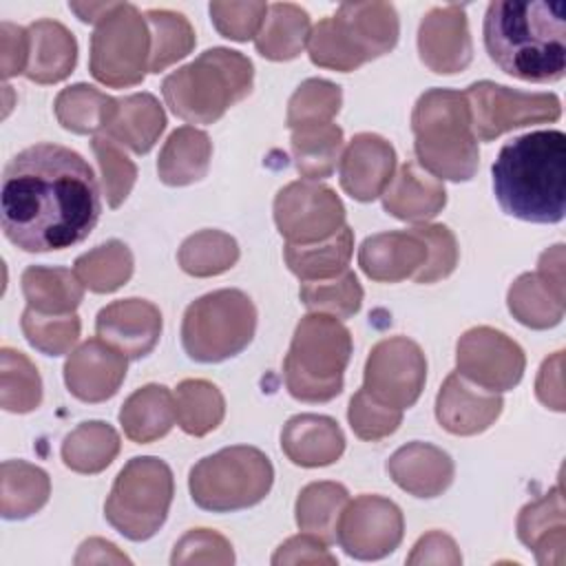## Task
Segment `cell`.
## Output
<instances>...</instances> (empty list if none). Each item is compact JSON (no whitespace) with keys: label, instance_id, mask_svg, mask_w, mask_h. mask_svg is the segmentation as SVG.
Segmentation results:
<instances>
[{"label":"cell","instance_id":"6da1fadb","mask_svg":"<svg viewBox=\"0 0 566 566\" xmlns=\"http://www.w3.org/2000/svg\"><path fill=\"white\" fill-rule=\"evenodd\" d=\"M102 212L88 161L60 144H35L4 166L0 221L4 237L24 252L82 243Z\"/></svg>","mask_w":566,"mask_h":566},{"label":"cell","instance_id":"7a4b0ae2","mask_svg":"<svg viewBox=\"0 0 566 566\" xmlns=\"http://www.w3.org/2000/svg\"><path fill=\"white\" fill-rule=\"evenodd\" d=\"M489 57L511 77L546 84L566 71V4L493 0L484 13Z\"/></svg>","mask_w":566,"mask_h":566},{"label":"cell","instance_id":"3957f363","mask_svg":"<svg viewBox=\"0 0 566 566\" xmlns=\"http://www.w3.org/2000/svg\"><path fill=\"white\" fill-rule=\"evenodd\" d=\"M500 208L522 221L557 223L566 212V135L533 130L506 142L491 166Z\"/></svg>","mask_w":566,"mask_h":566},{"label":"cell","instance_id":"277c9868","mask_svg":"<svg viewBox=\"0 0 566 566\" xmlns=\"http://www.w3.org/2000/svg\"><path fill=\"white\" fill-rule=\"evenodd\" d=\"M418 164L438 179L469 181L480 164L478 139L464 93L451 88L424 91L411 113Z\"/></svg>","mask_w":566,"mask_h":566},{"label":"cell","instance_id":"5b68a950","mask_svg":"<svg viewBox=\"0 0 566 566\" xmlns=\"http://www.w3.org/2000/svg\"><path fill=\"white\" fill-rule=\"evenodd\" d=\"M252 62L232 49H206L195 62L172 71L161 82L168 108L188 124H212L250 95Z\"/></svg>","mask_w":566,"mask_h":566},{"label":"cell","instance_id":"8992f818","mask_svg":"<svg viewBox=\"0 0 566 566\" xmlns=\"http://www.w3.org/2000/svg\"><path fill=\"white\" fill-rule=\"evenodd\" d=\"M400 33L396 7L389 2H345L310 33L307 53L316 66L349 73L389 53Z\"/></svg>","mask_w":566,"mask_h":566},{"label":"cell","instance_id":"52a82bcc","mask_svg":"<svg viewBox=\"0 0 566 566\" xmlns=\"http://www.w3.org/2000/svg\"><path fill=\"white\" fill-rule=\"evenodd\" d=\"M352 356L349 329L329 314L312 312L294 329L283 360L287 391L301 402H327L343 391Z\"/></svg>","mask_w":566,"mask_h":566},{"label":"cell","instance_id":"ba28073f","mask_svg":"<svg viewBox=\"0 0 566 566\" xmlns=\"http://www.w3.org/2000/svg\"><path fill=\"white\" fill-rule=\"evenodd\" d=\"M274 469L256 447H226L201 458L188 478L192 502L212 513H230L259 504L272 489Z\"/></svg>","mask_w":566,"mask_h":566},{"label":"cell","instance_id":"9c48e42d","mask_svg":"<svg viewBox=\"0 0 566 566\" xmlns=\"http://www.w3.org/2000/svg\"><path fill=\"white\" fill-rule=\"evenodd\" d=\"M256 329L252 298L234 287L208 292L192 301L181 321V345L197 363H221L241 354Z\"/></svg>","mask_w":566,"mask_h":566},{"label":"cell","instance_id":"30bf717a","mask_svg":"<svg viewBox=\"0 0 566 566\" xmlns=\"http://www.w3.org/2000/svg\"><path fill=\"white\" fill-rule=\"evenodd\" d=\"M175 493L170 467L153 455L124 464L104 504L108 524L133 542L153 537L168 517Z\"/></svg>","mask_w":566,"mask_h":566},{"label":"cell","instance_id":"8fae6325","mask_svg":"<svg viewBox=\"0 0 566 566\" xmlns=\"http://www.w3.org/2000/svg\"><path fill=\"white\" fill-rule=\"evenodd\" d=\"M148 64L150 29L146 18L135 4L115 2L91 35V75L111 88H128L144 82Z\"/></svg>","mask_w":566,"mask_h":566},{"label":"cell","instance_id":"7c38bea8","mask_svg":"<svg viewBox=\"0 0 566 566\" xmlns=\"http://www.w3.org/2000/svg\"><path fill=\"white\" fill-rule=\"evenodd\" d=\"M464 97L469 102L471 128L475 139L493 142L506 130L555 122L562 115V104L555 93H524L489 80L473 82Z\"/></svg>","mask_w":566,"mask_h":566},{"label":"cell","instance_id":"4fadbf2b","mask_svg":"<svg viewBox=\"0 0 566 566\" xmlns=\"http://www.w3.org/2000/svg\"><path fill=\"white\" fill-rule=\"evenodd\" d=\"M274 223L287 243L310 245L334 237L345 226V206L329 186L301 179L276 192Z\"/></svg>","mask_w":566,"mask_h":566},{"label":"cell","instance_id":"5bb4252c","mask_svg":"<svg viewBox=\"0 0 566 566\" xmlns=\"http://www.w3.org/2000/svg\"><path fill=\"white\" fill-rule=\"evenodd\" d=\"M427 380V358L418 343L407 336L378 340L365 363L363 389L382 405L409 409L422 394Z\"/></svg>","mask_w":566,"mask_h":566},{"label":"cell","instance_id":"9a60e30c","mask_svg":"<svg viewBox=\"0 0 566 566\" xmlns=\"http://www.w3.org/2000/svg\"><path fill=\"white\" fill-rule=\"evenodd\" d=\"M458 374L486 391L513 389L526 367L522 347L504 332L480 325L467 329L455 347Z\"/></svg>","mask_w":566,"mask_h":566},{"label":"cell","instance_id":"2e32d148","mask_svg":"<svg viewBox=\"0 0 566 566\" xmlns=\"http://www.w3.org/2000/svg\"><path fill=\"white\" fill-rule=\"evenodd\" d=\"M405 533L402 511L382 495H358L340 513L336 542L354 559H380L398 548Z\"/></svg>","mask_w":566,"mask_h":566},{"label":"cell","instance_id":"e0dca14e","mask_svg":"<svg viewBox=\"0 0 566 566\" xmlns=\"http://www.w3.org/2000/svg\"><path fill=\"white\" fill-rule=\"evenodd\" d=\"M418 53L433 73L451 75L469 66L473 44L469 35L464 4L431 9L418 29Z\"/></svg>","mask_w":566,"mask_h":566},{"label":"cell","instance_id":"ac0fdd59","mask_svg":"<svg viewBox=\"0 0 566 566\" xmlns=\"http://www.w3.org/2000/svg\"><path fill=\"white\" fill-rule=\"evenodd\" d=\"M126 356L102 338L84 340L64 365V382L82 402H104L126 378Z\"/></svg>","mask_w":566,"mask_h":566},{"label":"cell","instance_id":"d6986e66","mask_svg":"<svg viewBox=\"0 0 566 566\" xmlns=\"http://www.w3.org/2000/svg\"><path fill=\"white\" fill-rule=\"evenodd\" d=\"M95 332L126 358H144L159 340L161 312L146 298L113 301L99 310Z\"/></svg>","mask_w":566,"mask_h":566},{"label":"cell","instance_id":"ffe728a7","mask_svg":"<svg viewBox=\"0 0 566 566\" xmlns=\"http://www.w3.org/2000/svg\"><path fill=\"white\" fill-rule=\"evenodd\" d=\"M396 170L394 146L376 133H358L340 155V188L356 201H374Z\"/></svg>","mask_w":566,"mask_h":566},{"label":"cell","instance_id":"44dd1931","mask_svg":"<svg viewBox=\"0 0 566 566\" xmlns=\"http://www.w3.org/2000/svg\"><path fill=\"white\" fill-rule=\"evenodd\" d=\"M502 407L500 394L480 389L453 371L438 391L436 418L453 436H475L497 420Z\"/></svg>","mask_w":566,"mask_h":566},{"label":"cell","instance_id":"7402d4cb","mask_svg":"<svg viewBox=\"0 0 566 566\" xmlns=\"http://www.w3.org/2000/svg\"><path fill=\"white\" fill-rule=\"evenodd\" d=\"M427 243L409 228L371 234L358 250L360 270L378 283H398L413 279L427 263Z\"/></svg>","mask_w":566,"mask_h":566},{"label":"cell","instance_id":"603a6c76","mask_svg":"<svg viewBox=\"0 0 566 566\" xmlns=\"http://www.w3.org/2000/svg\"><path fill=\"white\" fill-rule=\"evenodd\" d=\"M389 478L409 495L436 497L453 482V460L440 447L429 442H409L387 460Z\"/></svg>","mask_w":566,"mask_h":566},{"label":"cell","instance_id":"cb8c5ba5","mask_svg":"<svg viewBox=\"0 0 566 566\" xmlns=\"http://www.w3.org/2000/svg\"><path fill=\"white\" fill-rule=\"evenodd\" d=\"M380 197L391 217L413 223H427L447 203L442 181L416 161H405Z\"/></svg>","mask_w":566,"mask_h":566},{"label":"cell","instance_id":"d4e9b609","mask_svg":"<svg viewBox=\"0 0 566 566\" xmlns=\"http://www.w3.org/2000/svg\"><path fill=\"white\" fill-rule=\"evenodd\" d=\"M281 449L296 467H327L343 455L345 436L329 416L298 413L283 424Z\"/></svg>","mask_w":566,"mask_h":566},{"label":"cell","instance_id":"484cf974","mask_svg":"<svg viewBox=\"0 0 566 566\" xmlns=\"http://www.w3.org/2000/svg\"><path fill=\"white\" fill-rule=\"evenodd\" d=\"M517 537L535 553L539 564L559 566L566 562V522L559 484L520 511Z\"/></svg>","mask_w":566,"mask_h":566},{"label":"cell","instance_id":"4316f807","mask_svg":"<svg viewBox=\"0 0 566 566\" xmlns=\"http://www.w3.org/2000/svg\"><path fill=\"white\" fill-rule=\"evenodd\" d=\"M77 62V42L57 20H35L29 27V62L24 75L38 84H55L69 77Z\"/></svg>","mask_w":566,"mask_h":566},{"label":"cell","instance_id":"83f0119b","mask_svg":"<svg viewBox=\"0 0 566 566\" xmlns=\"http://www.w3.org/2000/svg\"><path fill=\"white\" fill-rule=\"evenodd\" d=\"M175 420V398L164 385H144L135 389L119 409L122 429L137 444L164 438Z\"/></svg>","mask_w":566,"mask_h":566},{"label":"cell","instance_id":"f1b7e54d","mask_svg":"<svg viewBox=\"0 0 566 566\" xmlns=\"http://www.w3.org/2000/svg\"><path fill=\"white\" fill-rule=\"evenodd\" d=\"M166 128V113L150 93H135L117 99V113L104 130L117 144L146 155Z\"/></svg>","mask_w":566,"mask_h":566},{"label":"cell","instance_id":"f546056e","mask_svg":"<svg viewBox=\"0 0 566 566\" xmlns=\"http://www.w3.org/2000/svg\"><path fill=\"white\" fill-rule=\"evenodd\" d=\"M212 157L210 137L195 128L181 126L170 133L159 157L157 172L166 186H188L206 177Z\"/></svg>","mask_w":566,"mask_h":566},{"label":"cell","instance_id":"4dcf8cb0","mask_svg":"<svg viewBox=\"0 0 566 566\" xmlns=\"http://www.w3.org/2000/svg\"><path fill=\"white\" fill-rule=\"evenodd\" d=\"M312 33L310 15L292 2L268 4V15L254 38L256 51L265 60L285 62L301 55Z\"/></svg>","mask_w":566,"mask_h":566},{"label":"cell","instance_id":"1f68e13d","mask_svg":"<svg viewBox=\"0 0 566 566\" xmlns=\"http://www.w3.org/2000/svg\"><path fill=\"white\" fill-rule=\"evenodd\" d=\"M20 283L27 307H33L40 314H73L84 296V285L75 272L66 268L29 265L22 272Z\"/></svg>","mask_w":566,"mask_h":566},{"label":"cell","instance_id":"d6a6232c","mask_svg":"<svg viewBox=\"0 0 566 566\" xmlns=\"http://www.w3.org/2000/svg\"><path fill=\"white\" fill-rule=\"evenodd\" d=\"M352 252H354V232L349 226H343L334 237L325 241L310 243V245L287 243L283 248V256L290 272L296 274L303 283L338 276L340 272L347 270Z\"/></svg>","mask_w":566,"mask_h":566},{"label":"cell","instance_id":"836d02e7","mask_svg":"<svg viewBox=\"0 0 566 566\" xmlns=\"http://www.w3.org/2000/svg\"><path fill=\"white\" fill-rule=\"evenodd\" d=\"M53 108L57 122L66 130L75 135H88L111 126L117 113V99L91 84H73L57 93Z\"/></svg>","mask_w":566,"mask_h":566},{"label":"cell","instance_id":"e575fe53","mask_svg":"<svg viewBox=\"0 0 566 566\" xmlns=\"http://www.w3.org/2000/svg\"><path fill=\"white\" fill-rule=\"evenodd\" d=\"M2 502L0 511L4 520H24L38 513L51 495V480L46 471L24 460L2 462Z\"/></svg>","mask_w":566,"mask_h":566},{"label":"cell","instance_id":"d590c367","mask_svg":"<svg viewBox=\"0 0 566 566\" xmlns=\"http://www.w3.org/2000/svg\"><path fill=\"white\" fill-rule=\"evenodd\" d=\"M349 493L338 482H312L301 489L296 497V524L327 546L336 542V528Z\"/></svg>","mask_w":566,"mask_h":566},{"label":"cell","instance_id":"8d00e7d4","mask_svg":"<svg viewBox=\"0 0 566 566\" xmlns=\"http://www.w3.org/2000/svg\"><path fill=\"white\" fill-rule=\"evenodd\" d=\"M117 453L119 436L102 420L77 424L62 442V460L75 473H99L115 460Z\"/></svg>","mask_w":566,"mask_h":566},{"label":"cell","instance_id":"74e56055","mask_svg":"<svg viewBox=\"0 0 566 566\" xmlns=\"http://www.w3.org/2000/svg\"><path fill=\"white\" fill-rule=\"evenodd\" d=\"M509 310L526 327L548 329L564 318V294L544 283L537 272L517 276L509 290Z\"/></svg>","mask_w":566,"mask_h":566},{"label":"cell","instance_id":"f35d334b","mask_svg":"<svg viewBox=\"0 0 566 566\" xmlns=\"http://www.w3.org/2000/svg\"><path fill=\"white\" fill-rule=\"evenodd\" d=\"M175 416L188 436H206L226 416V400L217 385L203 378H186L175 389Z\"/></svg>","mask_w":566,"mask_h":566},{"label":"cell","instance_id":"ab89813d","mask_svg":"<svg viewBox=\"0 0 566 566\" xmlns=\"http://www.w3.org/2000/svg\"><path fill=\"white\" fill-rule=\"evenodd\" d=\"M290 142L296 170L310 181L329 177L343 153V130L334 122L296 128Z\"/></svg>","mask_w":566,"mask_h":566},{"label":"cell","instance_id":"60d3db41","mask_svg":"<svg viewBox=\"0 0 566 566\" xmlns=\"http://www.w3.org/2000/svg\"><path fill=\"white\" fill-rule=\"evenodd\" d=\"M75 276L84 287L97 294H108L122 287L133 274V254L126 243L111 239L86 254L77 256L73 265Z\"/></svg>","mask_w":566,"mask_h":566},{"label":"cell","instance_id":"b9f144b4","mask_svg":"<svg viewBox=\"0 0 566 566\" xmlns=\"http://www.w3.org/2000/svg\"><path fill=\"white\" fill-rule=\"evenodd\" d=\"M150 29V73H161L195 49V31L186 15L170 9H148L144 13Z\"/></svg>","mask_w":566,"mask_h":566},{"label":"cell","instance_id":"7bdbcfd3","mask_svg":"<svg viewBox=\"0 0 566 566\" xmlns=\"http://www.w3.org/2000/svg\"><path fill=\"white\" fill-rule=\"evenodd\" d=\"M177 261L190 276H217L239 261V245L221 230H199L181 243Z\"/></svg>","mask_w":566,"mask_h":566},{"label":"cell","instance_id":"ee69618b","mask_svg":"<svg viewBox=\"0 0 566 566\" xmlns=\"http://www.w3.org/2000/svg\"><path fill=\"white\" fill-rule=\"evenodd\" d=\"M0 405L11 413L33 411L42 400V380L35 365L18 349L0 352Z\"/></svg>","mask_w":566,"mask_h":566},{"label":"cell","instance_id":"f6af8a7d","mask_svg":"<svg viewBox=\"0 0 566 566\" xmlns=\"http://www.w3.org/2000/svg\"><path fill=\"white\" fill-rule=\"evenodd\" d=\"M340 86L321 77H310L292 93L287 102L285 124L290 130L329 124L340 111Z\"/></svg>","mask_w":566,"mask_h":566},{"label":"cell","instance_id":"bcb514c9","mask_svg":"<svg viewBox=\"0 0 566 566\" xmlns=\"http://www.w3.org/2000/svg\"><path fill=\"white\" fill-rule=\"evenodd\" d=\"M303 305L310 312L329 314L334 318H349L360 310L363 287L352 270L325 281H305L298 290Z\"/></svg>","mask_w":566,"mask_h":566},{"label":"cell","instance_id":"7dc6e473","mask_svg":"<svg viewBox=\"0 0 566 566\" xmlns=\"http://www.w3.org/2000/svg\"><path fill=\"white\" fill-rule=\"evenodd\" d=\"M22 332L24 338L38 352L46 356L66 354L80 338V318L77 314H40L33 307L22 312Z\"/></svg>","mask_w":566,"mask_h":566},{"label":"cell","instance_id":"c3c4849f","mask_svg":"<svg viewBox=\"0 0 566 566\" xmlns=\"http://www.w3.org/2000/svg\"><path fill=\"white\" fill-rule=\"evenodd\" d=\"M91 148H93V153L97 157V164H99L106 203L111 208H119L126 201V197L130 195L133 186H135L137 168L124 155L122 144H117L106 133L95 135L93 142H91Z\"/></svg>","mask_w":566,"mask_h":566},{"label":"cell","instance_id":"681fc988","mask_svg":"<svg viewBox=\"0 0 566 566\" xmlns=\"http://www.w3.org/2000/svg\"><path fill=\"white\" fill-rule=\"evenodd\" d=\"M347 420L352 431L360 440L376 442L391 436L400 427L402 411L389 405H382L376 398H371L365 389H358L349 400Z\"/></svg>","mask_w":566,"mask_h":566},{"label":"cell","instance_id":"f907efd6","mask_svg":"<svg viewBox=\"0 0 566 566\" xmlns=\"http://www.w3.org/2000/svg\"><path fill=\"white\" fill-rule=\"evenodd\" d=\"M429 248L427 263L413 276L416 283H433L447 279L458 265V241L442 223H418L411 228Z\"/></svg>","mask_w":566,"mask_h":566},{"label":"cell","instance_id":"816d5d0a","mask_svg":"<svg viewBox=\"0 0 566 566\" xmlns=\"http://www.w3.org/2000/svg\"><path fill=\"white\" fill-rule=\"evenodd\" d=\"M214 29L234 42H248L250 38H256L265 15L268 4L265 2H210L208 7Z\"/></svg>","mask_w":566,"mask_h":566},{"label":"cell","instance_id":"f5cc1de1","mask_svg":"<svg viewBox=\"0 0 566 566\" xmlns=\"http://www.w3.org/2000/svg\"><path fill=\"white\" fill-rule=\"evenodd\" d=\"M234 553L230 542L210 528L188 531L172 551L170 564H232Z\"/></svg>","mask_w":566,"mask_h":566},{"label":"cell","instance_id":"db71d44e","mask_svg":"<svg viewBox=\"0 0 566 566\" xmlns=\"http://www.w3.org/2000/svg\"><path fill=\"white\" fill-rule=\"evenodd\" d=\"M272 564H336V557L327 551L325 542L310 533H303L285 539L272 555Z\"/></svg>","mask_w":566,"mask_h":566},{"label":"cell","instance_id":"11a10c76","mask_svg":"<svg viewBox=\"0 0 566 566\" xmlns=\"http://www.w3.org/2000/svg\"><path fill=\"white\" fill-rule=\"evenodd\" d=\"M29 62V29L11 22L0 24V64L2 77L9 80L27 71Z\"/></svg>","mask_w":566,"mask_h":566},{"label":"cell","instance_id":"9f6ffc18","mask_svg":"<svg viewBox=\"0 0 566 566\" xmlns=\"http://www.w3.org/2000/svg\"><path fill=\"white\" fill-rule=\"evenodd\" d=\"M462 555L455 546V542L442 533V531H431L422 535L411 555L407 557V564H460Z\"/></svg>","mask_w":566,"mask_h":566},{"label":"cell","instance_id":"6f0895ef","mask_svg":"<svg viewBox=\"0 0 566 566\" xmlns=\"http://www.w3.org/2000/svg\"><path fill=\"white\" fill-rule=\"evenodd\" d=\"M562 360H564V352H555L551 358L542 363L535 380V394L539 402H544L548 409H555V411H564Z\"/></svg>","mask_w":566,"mask_h":566},{"label":"cell","instance_id":"680465c9","mask_svg":"<svg viewBox=\"0 0 566 566\" xmlns=\"http://www.w3.org/2000/svg\"><path fill=\"white\" fill-rule=\"evenodd\" d=\"M115 7V2H71L69 9L77 13V18L82 22H91V24H97L102 22V18Z\"/></svg>","mask_w":566,"mask_h":566}]
</instances>
